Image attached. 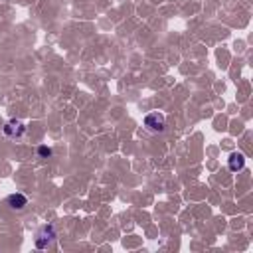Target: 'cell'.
<instances>
[{"label": "cell", "mask_w": 253, "mask_h": 253, "mask_svg": "<svg viewBox=\"0 0 253 253\" xmlns=\"http://www.w3.org/2000/svg\"><path fill=\"white\" fill-rule=\"evenodd\" d=\"M55 229H53V225H49V223H45V225H42L38 231H36V247L38 249H47V247H51L53 245V241H55Z\"/></svg>", "instance_id": "6da1fadb"}, {"label": "cell", "mask_w": 253, "mask_h": 253, "mask_svg": "<svg viewBox=\"0 0 253 253\" xmlns=\"http://www.w3.org/2000/svg\"><path fill=\"white\" fill-rule=\"evenodd\" d=\"M144 128L148 132H162L166 128V119L160 113H148L144 117Z\"/></svg>", "instance_id": "7a4b0ae2"}, {"label": "cell", "mask_w": 253, "mask_h": 253, "mask_svg": "<svg viewBox=\"0 0 253 253\" xmlns=\"http://www.w3.org/2000/svg\"><path fill=\"white\" fill-rule=\"evenodd\" d=\"M24 132H26V125L20 119H12V121H8L4 125V134L8 138H20Z\"/></svg>", "instance_id": "3957f363"}, {"label": "cell", "mask_w": 253, "mask_h": 253, "mask_svg": "<svg viewBox=\"0 0 253 253\" xmlns=\"http://www.w3.org/2000/svg\"><path fill=\"white\" fill-rule=\"evenodd\" d=\"M227 166H229L231 172H239V170H243V166H245V156H243L241 152H233V154H229V158H227Z\"/></svg>", "instance_id": "277c9868"}, {"label": "cell", "mask_w": 253, "mask_h": 253, "mask_svg": "<svg viewBox=\"0 0 253 253\" xmlns=\"http://www.w3.org/2000/svg\"><path fill=\"white\" fill-rule=\"evenodd\" d=\"M8 206L12 208V210H24L26 206H28V198L24 196V194H20V192H16V194H10L8 196Z\"/></svg>", "instance_id": "5b68a950"}, {"label": "cell", "mask_w": 253, "mask_h": 253, "mask_svg": "<svg viewBox=\"0 0 253 253\" xmlns=\"http://www.w3.org/2000/svg\"><path fill=\"white\" fill-rule=\"evenodd\" d=\"M38 154H40L42 158H47V156H51V148H49V146H40V148H38Z\"/></svg>", "instance_id": "8992f818"}]
</instances>
